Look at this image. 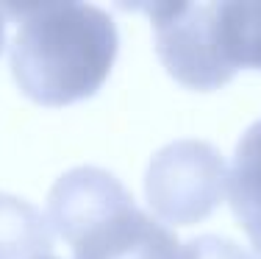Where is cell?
<instances>
[{
    "label": "cell",
    "instance_id": "6da1fadb",
    "mask_svg": "<svg viewBox=\"0 0 261 259\" xmlns=\"http://www.w3.org/2000/svg\"><path fill=\"white\" fill-rule=\"evenodd\" d=\"M117 45L114 20L97 6L22 9L11 45V76L25 98L59 109L100 89L114 67Z\"/></svg>",
    "mask_w": 261,
    "mask_h": 259
},
{
    "label": "cell",
    "instance_id": "7a4b0ae2",
    "mask_svg": "<svg viewBox=\"0 0 261 259\" xmlns=\"http://www.w3.org/2000/svg\"><path fill=\"white\" fill-rule=\"evenodd\" d=\"M228 190V170L220 151L200 139H178L150 159L145 193L153 215L172 226L206 220Z\"/></svg>",
    "mask_w": 261,
    "mask_h": 259
},
{
    "label": "cell",
    "instance_id": "3957f363",
    "mask_svg": "<svg viewBox=\"0 0 261 259\" xmlns=\"http://www.w3.org/2000/svg\"><path fill=\"white\" fill-rule=\"evenodd\" d=\"M142 11L150 14L161 64L178 84L208 92L236 76L217 48L214 3H153Z\"/></svg>",
    "mask_w": 261,
    "mask_h": 259
},
{
    "label": "cell",
    "instance_id": "277c9868",
    "mask_svg": "<svg viewBox=\"0 0 261 259\" xmlns=\"http://www.w3.org/2000/svg\"><path fill=\"white\" fill-rule=\"evenodd\" d=\"M67 243L75 259H172L178 251V240L136 209L130 195L84 223Z\"/></svg>",
    "mask_w": 261,
    "mask_h": 259
},
{
    "label": "cell",
    "instance_id": "5b68a950",
    "mask_svg": "<svg viewBox=\"0 0 261 259\" xmlns=\"http://www.w3.org/2000/svg\"><path fill=\"white\" fill-rule=\"evenodd\" d=\"M220 56L236 70H261V3H214Z\"/></svg>",
    "mask_w": 261,
    "mask_h": 259
},
{
    "label": "cell",
    "instance_id": "8992f818",
    "mask_svg": "<svg viewBox=\"0 0 261 259\" xmlns=\"http://www.w3.org/2000/svg\"><path fill=\"white\" fill-rule=\"evenodd\" d=\"M53 251L47 218L28 201L0 195V259H42Z\"/></svg>",
    "mask_w": 261,
    "mask_h": 259
},
{
    "label": "cell",
    "instance_id": "52a82bcc",
    "mask_svg": "<svg viewBox=\"0 0 261 259\" xmlns=\"http://www.w3.org/2000/svg\"><path fill=\"white\" fill-rule=\"evenodd\" d=\"M228 201L261 256V151L245 137L236 145L233 168L228 173Z\"/></svg>",
    "mask_w": 261,
    "mask_h": 259
},
{
    "label": "cell",
    "instance_id": "ba28073f",
    "mask_svg": "<svg viewBox=\"0 0 261 259\" xmlns=\"http://www.w3.org/2000/svg\"><path fill=\"white\" fill-rule=\"evenodd\" d=\"M172 259H253V256L228 237L203 234V237H195L189 243L178 245Z\"/></svg>",
    "mask_w": 261,
    "mask_h": 259
},
{
    "label": "cell",
    "instance_id": "9c48e42d",
    "mask_svg": "<svg viewBox=\"0 0 261 259\" xmlns=\"http://www.w3.org/2000/svg\"><path fill=\"white\" fill-rule=\"evenodd\" d=\"M242 137H245V139H250V143H253V145H256L258 151H261V120H258V123H253V126L247 128L245 134H242Z\"/></svg>",
    "mask_w": 261,
    "mask_h": 259
},
{
    "label": "cell",
    "instance_id": "30bf717a",
    "mask_svg": "<svg viewBox=\"0 0 261 259\" xmlns=\"http://www.w3.org/2000/svg\"><path fill=\"white\" fill-rule=\"evenodd\" d=\"M3 39H6V20H3V11H0V51H3Z\"/></svg>",
    "mask_w": 261,
    "mask_h": 259
},
{
    "label": "cell",
    "instance_id": "8fae6325",
    "mask_svg": "<svg viewBox=\"0 0 261 259\" xmlns=\"http://www.w3.org/2000/svg\"><path fill=\"white\" fill-rule=\"evenodd\" d=\"M42 259H56V256H42Z\"/></svg>",
    "mask_w": 261,
    "mask_h": 259
}]
</instances>
